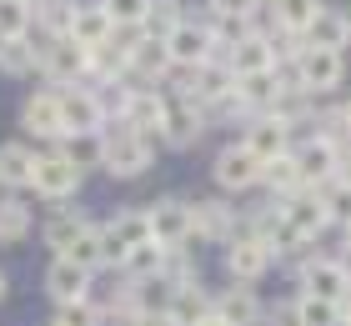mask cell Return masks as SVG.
Here are the masks:
<instances>
[{
	"label": "cell",
	"instance_id": "obj_36",
	"mask_svg": "<svg viewBox=\"0 0 351 326\" xmlns=\"http://www.w3.org/2000/svg\"><path fill=\"white\" fill-rule=\"evenodd\" d=\"M101 10L110 15V25H141L146 10H151V0H106Z\"/></svg>",
	"mask_w": 351,
	"mask_h": 326
},
{
	"label": "cell",
	"instance_id": "obj_26",
	"mask_svg": "<svg viewBox=\"0 0 351 326\" xmlns=\"http://www.w3.org/2000/svg\"><path fill=\"white\" fill-rule=\"evenodd\" d=\"M121 271L131 276V281H151V276H161V271H166V246H156V241H141L136 251H125Z\"/></svg>",
	"mask_w": 351,
	"mask_h": 326
},
{
	"label": "cell",
	"instance_id": "obj_1",
	"mask_svg": "<svg viewBox=\"0 0 351 326\" xmlns=\"http://www.w3.org/2000/svg\"><path fill=\"white\" fill-rule=\"evenodd\" d=\"M106 126H116V130H101V166L110 176H141V171H151L156 141L141 136V130H131L125 121H106Z\"/></svg>",
	"mask_w": 351,
	"mask_h": 326
},
{
	"label": "cell",
	"instance_id": "obj_12",
	"mask_svg": "<svg viewBox=\"0 0 351 326\" xmlns=\"http://www.w3.org/2000/svg\"><path fill=\"white\" fill-rule=\"evenodd\" d=\"M211 30L206 25H176L166 36V51H171V65H181V71H196V65L211 60Z\"/></svg>",
	"mask_w": 351,
	"mask_h": 326
},
{
	"label": "cell",
	"instance_id": "obj_38",
	"mask_svg": "<svg viewBox=\"0 0 351 326\" xmlns=\"http://www.w3.org/2000/svg\"><path fill=\"white\" fill-rule=\"evenodd\" d=\"M66 261H75V266H86V271L95 276V266H101V241H95V226H90V231L66 251Z\"/></svg>",
	"mask_w": 351,
	"mask_h": 326
},
{
	"label": "cell",
	"instance_id": "obj_45",
	"mask_svg": "<svg viewBox=\"0 0 351 326\" xmlns=\"http://www.w3.org/2000/svg\"><path fill=\"white\" fill-rule=\"evenodd\" d=\"M341 321H351V291H346V301H341Z\"/></svg>",
	"mask_w": 351,
	"mask_h": 326
},
{
	"label": "cell",
	"instance_id": "obj_42",
	"mask_svg": "<svg viewBox=\"0 0 351 326\" xmlns=\"http://www.w3.org/2000/svg\"><path fill=\"white\" fill-rule=\"evenodd\" d=\"M271 326H301V312H296V301H291V306L281 301L276 312H271Z\"/></svg>",
	"mask_w": 351,
	"mask_h": 326
},
{
	"label": "cell",
	"instance_id": "obj_27",
	"mask_svg": "<svg viewBox=\"0 0 351 326\" xmlns=\"http://www.w3.org/2000/svg\"><path fill=\"white\" fill-rule=\"evenodd\" d=\"M125 65H131L136 75H146V80H156V75H166V65H171V51H166V40H141L131 56H125Z\"/></svg>",
	"mask_w": 351,
	"mask_h": 326
},
{
	"label": "cell",
	"instance_id": "obj_23",
	"mask_svg": "<svg viewBox=\"0 0 351 326\" xmlns=\"http://www.w3.org/2000/svg\"><path fill=\"white\" fill-rule=\"evenodd\" d=\"M110 30H116V25H110V15H106L101 5H86V10H75V15H71V40H81L86 51L106 45V40H110Z\"/></svg>",
	"mask_w": 351,
	"mask_h": 326
},
{
	"label": "cell",
	"instance_id": "obj_10",
	"mask_svg": "<svg viewBox=\"0 0 351 326\" xmlns=\"http://www.w3.org/2000/svg\"><path fill=\"white\" fill-rule=\"evenodd\" d=\"M291 161H296V171H301V186H326L331 176H337V161H341V151L337 145H326L322 136H311L306 145H296L291 151Z\"/></svg>",
	"mask_w": 351,
	"mask_h": 326
},
{
	"label": "cell",
	"instance_id": "obj_50",
	"mask_svg": "<svg viewBox=\"0 0 351 326\" xmlns=\"http://www.w3.org/2000/svg\"><path fill=\"white\" fill-rule=\"evenodd\" d=\"M21 5H25V0H21Z\"/></svg>",
	"mask_w": 351,
	"mask_h": 326
},
{
	"label": "cell",
	"instance_id": "obj_16",
	"mask_svg": "<svg viewBox=\"0 0 351 326\" xmlns=\"http://www.w3.org/2000/svg\"><path fill=\"white\" fill-rule=\"evenodd\" d=\"M211 316L216 321H226V326H256L261 321V301H256V291L236 281L231 291H221V296L211 301Z\"/></svg>",
	"mask_w": 351,
	"mask_h": 326
},
{
	"label": "cell",
	"instance_id": "obj_18",
	"mask_svg": "<svg viewBox=\"0 0 351 326\" xmlns=\"http://www.w3.org/2000/svg\"><path fill=\"white\" fill-rule=\"evenodd\" d=\"M86 231H90V221H86L75 206H56L51 216H45V231H40V236H45V246H51L56 256H66Z\"/></svg>",
	"mask_w": 351,
	"mask_h": 326
},
{
	"label": "cell",
	"instance_id": "obj_4",
	"mask_svg": "<svg viewBox=\"0 0 351 326\" xmlns=\"http://www.w3.org/2000/svg\"><path fill=\"white\" fill-rule=\"evenodd\" d=\"M40 60H45V71H51L60 86H81L86 65H90V51L81 40H71V36H56L51 45H40Z\"/></svg>",
	"mask_w": 351,
	"mask_h": 326
},
{
	"label": "cell",
	"instance_id": "obj_8",
	"mask_svg": "<svg viewBox=\"0 0 351 326\" xmlns=\"http://www.w3.org/2000/svg\"><path fill=\"white\" fill-rule=\"evenodd\" d=\"M21 121H25V130L30 136H40V141H66V121H60V91H36L25 101V110H21Z\"/></svg>",
	"mask_w": 351,
	"mask_h": 326
},
{
	"label": "cell",
	"instance_id": "obj_40",
	"mask_svg": "<svg viewBox=\"0 0 351 326\" xmlns=\"http://www.w3.org/2000/svg\"><path fill=\"white\" fill-rule=\"evenodd\" d=\"M71 5H66V0H45V21H51L56 30H60V36H66V30H71Z\"/></svg>",
	"mask_w": 351,
	"mask_h": 326
},
{
	"label": "cell",
	"instance_id": "obj_13",
	"mask_svg": "<svg viewBox=\"0 0 351 326\" xmlns=\"http://www.w3.org/2000/svg\"><path fill=\"white\" fill-rule=\"evenodd\" d=\"M45 291H51V301H90V271L75 266V261L56 256L51 266H45Z\"/></svg>",
	"mask_w": 351,
	"mask_h": 326
},
{
	"label": "cell",
	"instance_id": "obj_24",
	"mask_svg": "<svg viewBox=\"0 0 351 326\" xmlns=\"http://www.w3.org/2000/svg\"><path fill=\"white\" fill-rule=\"evenodd\" d=\"M211 316V296L201 291V281H191V286H176V296H171V321L176 326H196Z\"/></svg>",
	"mask_w": 351,
	"mask_h": 326
},
{
	"label": "cell",
	"instance_id": "obj_19",
	"mask_svg": "<svg viewBox=\"0 0 351 326\" xmlns=\"http://www.w3.org/2000/svg\"><path fill=\"white\" fill-rule=\"evenodd\" d=\"M191 226H196V236H206V241H236L241 236L226 201H196L191 206Z\"/></svg>",
	"mask_w": 351,
	"mask_h": 326
},
{
	"label": "cell",
	"instance_id": "obj_31",
	"mask_svg": "<svg viewBox=\"0 0 351 326\" xmlns=\"http://www.w3.org/2000/svg\"><path fill=\"white\" fill-rule=\"evenodd\" d=\"M316 196H322V206H326V221H351V186L346 181H337V176H331L326 186H316Z\"/></svg>",
	"mask_w": 351,
	"mask_h": 326
},
{
	"label": "cell",
	"instance_id": "obj_48",
	"mask_svg": "<svg viewBox=\"0 0 351 326\" xmlns=\"http://www.w3.org/2000/svg\"><path fill=\"white\" fill-rule=\"evenodd\" d=\"M346 246H351V221H346Z\"/></svg>",
	"mask_w": 351,
	"mask_h": 326
},
{
	"label": "cell",
	"instance_id": "obj_35",
	"mask_svg": "<svg viewBox=\"0 0 351 326\" xmlns=\"http://www.w3.org/2000/svg\"><path fill=\"white\" fill-rule=\"evenodd\" d=\"M30 25V10L21 0H0V40H21Z\"/></svg>",
	"mask_w": 351,
	"mask_h": 326
},
{
	"label": "cell",
	"instance_id": "obj_32",
	"mask_svg": "<svg viewBox=\"0 0 351 326\" xmlns=\"http://www.w3.org/2000/svg\"><path fill=\"white\" fill-rule=\"evenodd\" d=\"M36 60H40V56H36V45H30L25 36H21V40H0V65H5L10 75H25Z\"/></svg>",
	"mask_w": 351,
	"mask_h": 326
},
{
	"label": "cell",
	"instance_id": "obj_15",
	"mask_svg": "<svg viewBox=\"0 0 351 326\" xmlns=\"http://www.w3.org/2000/svg\"><path fill=\"white\" fill-rule=\"evenodd\" d=\"M261 181V161L246 151V145H226V151L216 156V186L226 191H246Z\"/></svg>",
	"mask_w": 351,
	"mask_h": 326
},
{
	"label": "cell",
	"instance_id": "obj_30",
	"mask_svg": "<svg viewBox=\"0 0 351 326\" xmlns=\"http://www.w3.org/2000/svg\"><path fill=\"white\" fill-rule=\"evenodd\" d=\"M56 151L66 156L75 171H86V166H101V136H66V141L56 145Z\"/></svg>",
	"mask_w": 351,
	"mask_h": 326
},
{
	"label": "cell",
	"instance_id": "obj_9",
	"mask_svg": "<svg viewBox=\"0 0 351 326\" xmlns=\"http://www.w3.org/2000/svg\"><path fill=\"white\" fill-rule=\"evenodd\" d=\"M281 216H286V226H291L296 236H306V241H311V236H322L326 226H331V221H326L322 196H316L311 186H301L296 196H286V201H281Z\"/></svg>",
	"mask_w": 351,
	"mask_h": 326
},
{
	"label": "cell",
	"instance_id": "obj_34",
	"mask_svg": "<svg viewBox=\"0 0 351 326\" xmlns=\"http://www.w3.org/2000/svg\"><path fill=\"white\" fill-rule=\"evenodd\" d=\"M316 0H276V21L286 25V30H306L311 21H316Z\"/></svg>",
	"mask_w": 351,
	"mask_h": 326
},
{
	"label": "cell",
	"instance_id": "obj_22",
	"mask_svg": "<svg viewBox=\"0 0 351 326\" xmlns=\"http://www.w3.org/2000/svg\"><path fill=\"white\" fill-rule=\"evenodd\" d=\"M261 186H266L271 196H276V201H286V196H296V191H301V171H296L291 151L261 161Z\"/></svg>",
	"mask_w": 351,
	"mask_h": 326
},
{
	"label": "cell",
	"instance_id": "obj_3",
	"mask_svg": "<svg viewBox=\"0 0 351 326\" xmlns=\"http://www.w3.org/2000/svg\"><path fill=\"white\" fill-rule=\"evenodd\" d=\"M146 221H151V241L156 246H191L196 241V226H191V201H151L146 206Z\"/></svg>",
	"mask_w": 351,
	"mask_h": 326
},
{
	"label": "cell",
	"instance_id": "obj_25",
	"mask_svg": "<svg viewBox=\"0 0 351 326\" xmlns=\"http://www.w3.org/2000/svg\"><path fill=\"white\" fill-rule=\"evenodd\" d=\"M30 166H36V151L21 141H5L0 145V186H30Z\"/></svg>",
	"mask_w": 351,
	"mask_h": 326
},
{
	"label": "cell",
	"instance_id": "obj_14",
	"mask_svg": "<svg viewBox=\"0 0 351 326\" xmlns=\"http://www.w3.org/2000/svg\"><path fill=\"white\" fill-rule=\"evenodd\" d=\"M271 266V251L261 246L256 236H236V241H226V271H231V281H241V286H251L256 276Z\"/></svg>",
	"mask_w": 351,
	"mask_h": 326
},
{
	"label": "cell",
	"instance_id": "obj_29",
	"mask_svg": "<svg viewBox=\"0 0 351 326\" xmlns=\"http://www.w3.org/2000/svg\"><path fill=\"white\" fill-rule=\"evenodd\" d=\"M30 236V211L21 201H5L0 196V246H15V241Z\"/></svg>",
	"mask_w": 351,
	"mask_h": 326
},
{
	"label": "cell",
	"instance_id": "obj_49",
	"mask_svg": "<svg viewBox=\"0 0 351 326\" xmlns=\"http://www.w3.org/2000/svg\"><path fill=\"white\" fill-rule=\"evenodd\" d=\"M337 326H351V321H337Z\"/></svg>",
	"mask_w": 351,
	"mask_h": 326
},
{
	"label": "cell",
	"instance_id": "obj_2",
	"mask_svg": "<svg viewBox=\"0 0 351 326\" xmlns=\"http://www.w3.org/2000/svg\"><path fill=\"white\" fill-rule=\"evenodd\" d=\"M30 186H36V191L45 196V201L71 206L75 186H81V171H75L60 151H40V156H36V166H30Z\"/></svg>",
	"mask_w": 351,
	"mask_h": 326
},
{
	"label": "cell",
	"instance_id": "obj_41",
	"mask_svg": "<svg viewBox=\"0 0 351 326\" xmlns=\"http://www.w3.org/2000/svg\"><path fill=\"white\" fill-rule=\"evenodd\" d=\"M256 10V0H216V15H231V21H246Z\"/></svg>",
	"mask_w": 351,
	"mask_h": 326
},
{
	"label": "cell",
	"instance_id": "obj_46",
	"mask_svg": "<svg viewBox=\"0 0 351 326\" xmlns=\"http://www.w3.org/2000/svg\"><path fill=\"white\" fill-rule=\"evenodd\" d=\"M5 291H10V281H5V271H0V301H5Z\"/></svg>",
	"mask_w": 351,
	"mask_h": 326
},
{
	"label": "cell",
	"instance_id": "obj_11",
	"mask_svg": "<svg viewBox=\"0 0 351 326\" xmlns=\"http://www.w3.org/2000/svg\"><path fill=\"white\" fill-rule=\"evenodd\" d=\"M301 296H322V301H346V291H351V276L341 271V261H306L301 266Z\"/></svg>",
	"mask_w": 351,
	"mask_h": 326
},
{
	"label": "cell",
	"instance_id": "obj_28",
	"mask_svg": "<svg viewBox=\"0 0 351 326\" xmlns=\"http://www.w3.org/2000/svg\"><path fill=\"white\" fill-rule=\"evenodd\" d=\"M306 36H311V45H322V51H341L346 36H351V25L341 21L337 10H316V21L306 25Z\"/></svg>",
	"mask_w": 351,
	"mask_h": 326
},
{
	"label": "cell",
	"instance_id": "obj_44",
	"mask_svg": "<svg viewBox=\"0 0 351 326\" xmlns=\"http://www.w3.org/2000/svg\"><path fill=\"white\" fill-rule=\"evenodd\" d=\"M337 181H346V186H351V145H346L341 161H337Z\"/></svg>",
	"mask_w": 351,
	"mask_h": 326
},
{
	"label": "cell",
	"instance_id": "obj_33",
	"mask_svg": "<svg viewBox=\"0 0 351 326\" xmlns=\"http://www.w3.org/2000/svg\"><path fill=\"white\" fill-rule=\"evenodd\" d=\"M296 312H301V326H337L341 321V306L337 301H322V296H301Z\"/></svg>",
	"mask_w": 351,
	"mask_h": 326
},
{
	"label": "cell",
	"instance_id": "obj_37",
	"mask_svg": "<svg viewBox=\"0 0 351 326\" xmlns=\"http://www.w3.org/2000/svg\"><path fill=\"white\" fill-rule=\"evenodd\" d=\"M176 25H181V15H176V5H151V10H146V21H141V30H151V40L171 36Z\"/></svg>",
	"mask_w": 351,
	"mask_h": 326
},
{
	"label": "cell",
	"instance_id": "obj_21",
	"mask_svg": "<svg viewBox=\"0 0 351 326\" xmlns=\"http://www.w3.org/2000/svg\"><path fill=\"white\" fill-rule=\"evenodd\" d=\"M271 40L266 36H241L231 45V71L236 75H261V71H271Z\"/></svg>",
	"mask_w": 351,
	"mask_h": 326
},
{
	"label": "cell",
	"instance_id": "obj_43",
	"mask_svg": "<svg viewBox=\"0 0 351 326\" xmlns=\"http://www.w3.org/2000/svg\"><path fill=\"white\" fill-rule=\"evenodd\" d=\"M136 326H176L171 312H136Z\"/></svg>",
	"mask_w": 351,
	"mask_h": 326
},
{
	"label": "cell",
	"instance_id": "obj_20",
	"mask_svg": "<svg viewBox=\"0 0 351 326\" xmlns=\"http://www.w3.org/2000/svg\"><path fill=\"white\" fill-rule=\"evenodd\" d=\"M196 136H201V106L166 101V130H161V141L166 145H191Z\"/></svg>",
	"mask_w": 351,
	"mask_h": 326
},
{
	"label": "cell",
	"instance_id": "obj_39",
	"mask_svg": "<svg viewBox=\"0 0 351 326\" xmlns=\"http://www.w3.org/2000/svg\"><path fill=\"white\" fill-rule=\"evenodd\" d=\"M101 316H95L90 301H60L56 306V326H95Z\"/></svg>",
	"mask_w": 351,
	"mask_h": 326
},
{
	"label": "cell",
	"instance_id": "obj_17",
	"mask_svg": "<svg viewBox=\"0 0 351 326\" xmlns=\"http://www.w3.org/2000/svg\"><path fill=\"white\" fill-rule=\"evenodd\" d=\"M246 151L256 156V161H271V156H286L291 151V126L286 121H276V116H261V121H251V130H246Z\"/></svg>",
	"mask_w": 351,
	"mask_h": 326
},
{
	"label": "cell",
	"instance_id": "obj_6",
	"mask_svg": "<svg viewBox=\"0 0 351 326\" xmlns=\"http://www.w3.org/2000/svg\"><path fill=\"white\" fill-rule=\"evenodd\" d=\"M60 121H66V136H101L106 110L95 101V91H60Z\"/></svg>",
	"mask_w": 351,
	"mask_h": 326
},
{
	"label": "cell",
	"instance_id": "obj_47",
	"mask_svg": "<svg viewBox=\"0 0 351 326\" xmlns=\"http://www.w3.org/2000/svg\"><path fill=\"white\" fill-rule=\"evenodd\" d=\"M196 326H226V321H216V316H206V321H196Z\"/></svg>",
	"mask_w": 351,
	"mask_h": 326
},
{
	"label": "cell",
	"instance_id": "obj_7",
	"mask_svg": "<svg viewBox=\"0 0 351 326\" xmlns=\"http://www.w3.org/2000/svg\"><path fill=\"white\" fill-rule=\"evenodd\" d=\"M296 91H331L341 80V51H322V45H306L296 56Z\"/></svg>",
	"mask_w": 351,
	"mask_h": 326
},
{
	"label": "cell",
	"instance_id": "obj_5",
	"mask_svg": "<svg viewBox=\"0 0 351 326\" xmlns=\"http://www.w3.org/2000/svg\"><path fill=\"white\" fill-rule=\"evenodd\" d=\"M121 121L131 130H141V136L161 141V130H166V91H125Z\"/></svg>",
	"mask_w": 351,
	"mask_h": 326
}]
</instances>
